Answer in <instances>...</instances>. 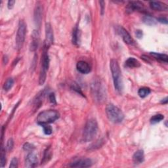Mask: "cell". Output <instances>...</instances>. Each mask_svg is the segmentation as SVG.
<instances>
[{"instance_id": "cell-15", "label": "cell", "mask_w": 168, "mask_h": 168, "mask_svg": "<svg viewBox=\"0 0 168 168\" xmlns=\"http://www.w3.org/2000/svg\"><path fill=\"white\" fill-rule=\"evenodd\" d=\"M39 38H40V35H39L38 31L34 30L32 34V42L30 47L31 51H35L37 49L39 45Z\"/></svg>"}, {"instance_id": "cell-28", "label": "cell", "mask_w": 168, "mask_h": 168, "mask_svg": "<svg viewBox=\"0 0 168 168\" xmlns=\"http://www.w3.org/2000/svg\"><path fill=\"white\" fill-rule=\"evenodd\" d=\"M51 153L49 151V148H47L46 151H45L43 162H47V161H48L51 158Z\"/></svg>"}, {"instance_id": "cell-22", "label": "cell", "mask_w": 168, "mask_h": 168, "mask_svg": "<svg viewBox=\"0 0 168 168\" xmlns=\"http://www.w3.org/2000/svg\"><path fill=\"white\" fill-rule=\"evenodd\" d=\"M143 22L148 26H154L157 24V21L150 15H145L143 18Z\"/></svg>"}, {"instance_id": "cell-12", "label": "cell", "mask_w": 168, "mask_h": 168, "mask_svg": "<svg viewBox=\"0 0 168 168\" xmlns=\"http://www.w3.org/2000/svg\"><path fill=\"white\" fill-rule=\"evenodd\" d=\"M92 164L93 162L91 159L85 158L80 159L74 161V162L71 163L70 166L72 167H91Z\"/></svg>"}, {"instance_id": "cell-26", "label": "cell", "mask_w": 168, "mask_h": 168, "mask_svg": "<svg viewBox=\"0 0 168 168\" xmlns=\"http://www.w3.org/2000/svg\"><path fill=\"white\" fill-rule=\"evenodd\" d=\"M43 128V132L46 135H49L53 132V129L51 127V126L48 124H42L40 125Z\"/></svg>"}, {"instance_id": "cell-31", "label": "cell", "mask_w": 168, "mask_h": 168, "mask_svg": "<svg viewBox=\"0 0 168 168\" xmlns=\"http://www.w3.org/2000/svg\"><path fill=\"white\" fill-rule=\"evenodd\" d=\"M71 88H72V90H74V91H75L76 92H77V93H79V94H81L83 96V94L82 91V90L80 89V87L78 86V85H77V84L75 82H74L72 84V87H71Z\"/></svg>"}, {"instance_id": "cell-3", "label": "cell", "mask_w": 168, "mask_h": 168, "mask_svg": "<svg viewBox=\"0 0 168 168\" xmlns=\"http://www.w3.org/2000/svg\"><path fill=\"white\" fill-rule=\"evenodd\" d=\"M99 126L96 120L91 118L87 120L84 127L82 135V140L85 143L93 141L97 135Z\"/></svg>"}, {"instance_id": "cell-30", "label": "cell", "mask_w": 168, "mask_h": 168, "mask_svg": "<svg viewBox=\"0 0 168 168\" xmlns=\"http://www.w3.org/2000/svg\"><path fill=\"white\" fill-rule=\"evenodd\" d=\"M34 148H35L34 146L32 145V144H30L29 143H25L23 145V149L25 151H27V152H32V151H33V150L34 149Z\"/></svg>"}, {"instance_id": "cell-29", "label": "cell", "mask_w": 168, "mask_h": 168, "mask_svg": "<svg viewBox=\"0 0 168 168\" xmlns=\"http://www.w3.org/2000/svg\"><path fill=\"white\" fill-rule=\"evenodd\" d=\"M14 146V141L12 139H9L7 142V145H6V149L7 151H11Z\"/></svg>"}, {"instance_id": "cell-25", "label": "cell", "mask_w": 168, "mask_h": 168, "mask_svg": "<svg viewBox=\"0 0 168 168\" xmlns=\"http://www.w3.org/2000/svg\"><path fill=\"white\" fill-rule=\"evenodd\" d=\"M164 119V116L162 114H156L153 116L151 119V123L152 124H156Z\"/></svg>"}, {"instance_id": "cell-34", "label": "cell", "mask_w": 168, "mask_h": 168, "mask_svg": "<svg viewBox=\"0 0 168 168\" xmlns=\"http://www.w3.org/2000/svg\"><path fill=\"white\" fill-rule=\"evenodd\" d=\"M100 6H101V15H104V12H105V3L104 1H101L99 2Z\"/></svg>"}, {"instance_id": "cell-18", "label": "cell", "mask_w": 168, "mask_h": 168, "mask_svg": "<svg viewBox=\"0 0 168 168\" xmlns=\"http://www.w3.org/2000/svg\"><path fill=\"white\" fill-rule=\"evenodd\" d=\"M126 66L130 68H139L141 67L140 62L133 57H130L127 59L125 62Z\"/></svg>"}, {"instance_id": "cell-13", "label": "cell", "mask_w": 168, "mask_h": 168, "mask_svg": "<svg viewBox=\"0 0 168 168\" xmlns=\"http://www.w3.org/2000/svg\"><path fill=\"white\" fill-rule=\"evenodd\" d=\"M40 3H37L34 9V22L38 28L40 27L42 19L43 9Z\"/></svg>"}, {"instance_id": "cell-2", "label": "cell", "mask_w": 168, "mask_h": 168, "mask_svg": "<svg viewBox=\"0 0 168 168\" xmlns=\"http://www.w3.org/2000/svg\"><path fill=\"white\" fill-rule=\"evenodd\" d=\"M110 67L112 72L114 88L118 93H121L124 89V82L118 61L115 59H112L110 62Z\"/></svg>"}, {"instance_id": "cell-19", "label": "cell", "mask_w": 168, "mask_h": 168, "mask_svg": "<svg viewBox=\"0 0 168 168\" xmlns=\"http://www.w3.org/2000/svg\"><path fill=\"white\" fill-rule=\"evenodd\" d=\"M72 43L76 46H78L80 43V32L77 27H76L73 30Z\"/></svg>"}, {"instance_id": "cell-8", "label": "cell", "mask_w": 168, "mask_h": 168, "mask_svg": "<svg viewBox=\"0 0 168 168\" xmlns=\"http://www.w3.org/2000/svg\"><path fill=\"white\" fill-rule=\"evenodd\" d=\"M54 41V35L52 27L50 23L46 24V38L44 40L43 49H49V48L52 46Z\"/></svg>"}, {"instance_id": "cell-36", "label": "cell", "mask_w": 168, "mask_h": 168, "mask_svg": "<svg viewBox=\"0 0 168 168\" xmlns=\"http://www.w3.org/2000/svg\"><path fill=\"white\" fill-rule=\"evenodd\" d=\"M157 21L160 23H163L165 24H167V19L165 17H160L157 19Z\"/></svg>"}, {"instance_id": "cell-1", "label": "cell", "mask_w": 168, "mask_h": 168, "mask_svg": "<svg viewBox=\"0 0 168 168\" xmlns=\"http://www.w3.org/2000/svg\"><path fill=\"white\" fill-rule=\"evenodd\" d=\"M91 95L94 101L97 103H103L107 98L106 88L103 82L99 78L93 80L91 86Z\"/></svg>"}, {"instance_id": "cell-38", "label": "cell", "mask_w": 168, "mask_h": 168, "mask_svg": "<svg viewBox=\"0 0 168 168\" xmlns=\"http://www.w3.org/2000/svg\"><path fill=\"white\" fill-rule=\"evenodd\" d=\"M161 103H163V104H167V97H166L165 99H162V101H161Z\"/></svg>"}, {"instance_id": "cell-7", "label": "cell", "mask_w": 168, "mask_h": 168, "mask_svg": "<svg viewBox=\"0 0 168 168\" xmlns=\"http://www.w3.org/2000/svg\"><path fill=\"white\" fill-rule=\"evenodd\" d=\"M26 33H27V25L24 21H20L16 36V46L18 49H21L23 46Z\"/></svg>"}, {"instance_id": "cell-14", "label": "cell", "mask_w": 168, "mask_h": 168, "mask_svg": "<svg viewBox=\"0 0 168 168\" xmlns=\"http://www.w3.org/2000/svg\"><path fill=\"white\" fill-rule=\"evenodd\" d=\"M76 68L77 71L83 74H87L91 72V67H90L89 64L87 62L83 61L77 62Z\"/></svg>"}, {"instance_id": "cell-10", "label": "cell", "mask_w": 168, "mask_h": 168, "mask_svg": "<svg viewBox=\"0 0 168 168\" xmlns=\"http://www.w3.org/2000/svg\"><path fill=\"white\" fill-rule=\"evenodd\" d=\"M143 4L140 2H130L127 5L126 12L131 14L135 11H139L143 10Z\"/></svg>"}, {"instance_id": "cell-16", "label": "cell", "mask_w": 168, "mask_h": 168, "mask_svg": "<svg viewBox=\"0 0 168 168\" xmlns=\"http://www.w3.org/2000/svg\"><path fill=\"white\" fill-rule=\"evenodd\" d=\"M145 160V154L143 150H138L133 156V161L135 165L142 164Z\"/></svg>"}, {"instance_id": "cell-23", "label": "cell", "mask_w": 168, "mask_h": 168, "mask_svg": "<svg viewBox=\"0 0 168 168\" xmlns=\"http://www.w3.org/2000/svg\"><path fill=\"white\" fill-rule=\"evenodd\" d=\"M151 90L149 87H143L139 89L138 95L141 98H145L146 96H147L151 93Z\"/></svg>"}, {"instance_id": "cell-32", "label": "cell", "mask_w": 168, "mask_h": 168, "mask_svg": "<svg viewBox=\"0 0 168 168\" xmlns=\"http://www.w3.org/2000/svg\"><path fill=\"white\" fill-rule=\"evenodd\" d=\"M10 168H17L18 167V160L17 158H13L11 161L9 165Z\"/></svg>"}, {"instance_id": "cell-4", "label": "cell", "mask_w": 168, "mask_h": 168, "mask_svg": "<svg viewBox=\"0 0 168 168\" xmlns=\"http://www.w3.org/2000/svg\"><path fill=\"white\" fill-rule=\"evenodd\" d=\"M60 117L59 112L55 110H47L37 115V121L39 125L49 124L53 123Z\"/></svg>"}, {"instance_id": "cell-6", "label": "cell", "mask_w": 168, "mask_h": 168, "mask_svg": "<svg viewBox=\"0 0 168 168\" xmlns=\"http://www.w3.org/2000/svg\"><path fill=\"white\" fill-rule=\"evenodd\" d=\"M49 66V57L48 55V49H43L42 55V67L39 77V83L42 86L46 82L47 76V71Z\"/></svg>"}, {"instance_id": "cell-17", "label": "cell", "mask_w": 168, "mask_h": 168, "mask_svg": "<svg viewBox=\"0 0 168 168\" xmlns=\"http://www.w3.org/2000/svg\"><path fill=\"white\" fill-rule=\"evenodd\" d=\"M150 7L156 11H166L167 10V6L160 2H151L149 3Z\"/></svg>"}, {"instance_id": "cell-27", "label": "cell", "mask_w": 168, "mask_h": 168, "mask_svg": "<svg viewBox=\"0 0 168 168\" xmlns=\"http://www.w3.org/2000/svg\"><path fill=\"white\" fill-rule=\"evenodd\" d=\"M6 164V154L5 149L2 146V151H1V167H3Z\"/></svg>"}, {"instance_id": "cell-5", "label": "cell", "mask_w": 168, "mask_h": 168, "mask_svg": "<svg viewBox=\"0 0 168 168\" xmlns=\"http://www.w3.org/2000/svg\"><path fill=\"white\" fill-rule=\"evenodd\" d=\"M106 114L108 120L114 124H119L124 119V114L121 110L112 104L106 107Z\"/></svg>"}, {"instance_id": "cell-11", "label": "cell", "mask_w": 168, "mask_h": 168, "mask_svg": "<svg viewBox=\"0 0 168 168\" xmlns=\"http://www.w3.org/2000/svg\"><path fill=\"white\" fill-rule=\"evenodd\" d=\"M37 163H38L37 157L33 152L29 153L25 159V166L28 168L36 167Z\"/></svg>"}, {"instance_id": "cell-9", "label": "cell", "mask_w": 168, "mask_h": 168, "mask_svg": "<svg viewBox=\"0 0 168 168\" xmlns=\"http://www.w3.org/2000/svg\"><path fill=\"white\" fill-rule=\"evenodd\" d=\"M118 33L121 36L124 42L128 44V45H133L134 44V40L131 37L130 34L128 33V32L123 28L122 27H118L116 28Z\"/></svg>"}, {"instance_id": "cell-33", "label": "cell", "mask_w": 168, "mask_h": 168, "mask_svg": "<svg viewBox=\"0 0 168 168\" xmlns=\"http://www.w3.org/2000/svg\"><path fill=\"white\" fill-rule=\"evenodd\" d=\"M49 99L50 102L52 103L53 105H57V101H56V98H55V95L54 93H51L49 95Z\"/></svg>"}, {"instance_id": "cell-35", "label": "cell", "mask_w": 168, "mask_h": 168, "mask_svg": "<svg viewBox=\"0 0 168 168\" xmlns=\"http://www.w3.org/2000/svg\"><path fill=\"white\" fill-rule=\"evenodd\" d=\"M15 1H14V0H10V1L8 2L7 3V7H8V9H12V8H13L14 7V5L15 3Z\"/></svg>"}, {"instance_id": "cell-37", "label": "cell", "mask_w": 168, "mask_h": 168, "mask_svg": "<svg viewBox=\"0 0 168 168\" xmlns=\"http://www.w3.org/2000/svg\"><path fill=\"white\" fill-rule=\"evenodd\" d=\"M135 35H136L137 37L139 38V39H141L142 37H143V31L141 30H136V32H135Z\"/></svg>"}, {"instance_id": "cell-24", "label": "cell", "mask_w": 168, "mask_h": 168, "mask_svg": "<svg viewBox=\"0 0 168 168\" xmlns=\"http://www.w3.org/2000/svg\"><path fill=\"white\" fill-rule=\"evenodd\" d=\"M14 85V80L12 78V77H9L6 82H5L4 85L3 86V89H4V91H8L12 88V87Z\"/></svg>"}, {"instance_id": "cell-20", "label": "cell", "mask_w": 168, "mask_h": 168, "mask_svg": "<svg viewBox=\"0 0 168 168\" xmlns=\"http://www.w3.org/2000/svg\"><path fill=\"white\" fill-rule=\"evenodd\" d=\"M47 93V89H44V90H43V91H42L40 93L37 94L36 96V98L34 99V105H37V106L38 105H40L42 102L43 101V99L45 98V96H46Z\"/></svg>"}, {"instance_id": "cell-21", "label": "cell", "mask_w": 168, "mask_h": 168, "mask_svg": "<svg viewBox=\"0 0 168 168\" xmlns=\"http://www.w3.org/2000/svg\"><path fill=\"white\" fill-rule=\"evenodd\" d=\"M151 55L153 56L155 59H156L161 62H164L165 63H167L168 62V57L166 54H161V53H158L151 52Z\"/></svg>"}]
</instances>
